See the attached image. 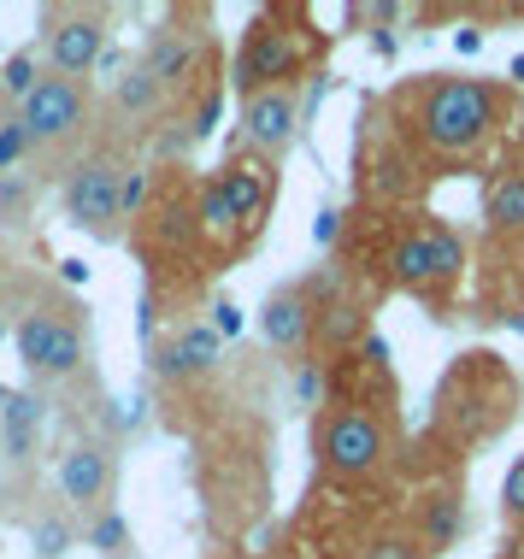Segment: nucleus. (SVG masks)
I'll return each mask as SVG.
<instances>
[{
  "label": "nucleus",
  "instance_id": "1",
  "mask_svg": "<svg viewBox=\"0 0 524 559\" xmlns=\"http://www.w3.org/2000/svg\"><path fill=\"white\" fill-rule=\"evenodd\" d=\"M407 135L425 154L460 159L472 147L489 142V130L501 124V88L484 78H430L407 95Z\"/></svg>",
  "mask_w": 524,
  "mask_h": 559
},
{
  "label": "nucleus",
  "instance_id": "2",
  "mask_svg": "<svg viewBox=\"0 0 524 559\" xmlns=\"http://www.w3.org/2000/svg\"><path fill=\"white\" fill-rule=\"evenodd\" d=\"M513 406H519V377L501 366V354H489V347L460 354V366L442 383V425L460 442H489L513 418Z\"/></svg>",
  "mask_w": 524,
  "mask_h": 559
},
{
  "label": "nucleus",
  "instance_id": "3",
  "mask_svg": "<svg viewBox=\"0 0 524 559\" xmlns=\"http://www.w3.org/2000/svg\"><path fill=\"white\" fill-rule=\"evenodd\" d=\"M395 430L383 413H371V401H336L331 413H319L312 430V453H319V472L336 483H366L389 465Z\"/></svg>",
  "mask_w": 524,
  "mask_h": 559
},
{
  "label": "nucleus",
  "instance_id": "4",
  "mask_svg": "<svg viewBox=\"0 0 524 559\" xmlns=\"http://www.w3.org/2000/svg\"><path fill=\"white\" fill-rule=\"evenodd\" d=\"M12 347H19V366L36 377V383H59V377H71L83 366V319L71 300H41V307H29L19 324H12Z\"/></svg>",
  "mask_w": 524,
  "mask_h": 559
},
{
  "label": "nucleus",
  "instance_id": "5",
  "mask_svg": "<svg viewBox=\"0 0 524 559\" xmlns=\"http://www.w3.org/2000/svg\"><path fill=\"white\" fill-rule=\"evenodd\" d=\"M124 165L112 154H88L78 171H71L66 183V218L78 224V230L112 241L118 236V218H124Z\"/></svg>",
  "mask_w": 524,
  "mask_h": 559
},
{
  "label": "nucleus",
  "instance_id": "6",
  "mask_svg": "<svg viewBox=\"0 0 524 559\" xmlns=\"http://www.w3.org/2000/svg\"><path fill=\"white\" fill-rule=\"evenodd\" d=\"M12 124L24 130V142L29 147H59V142H71V135H83L88 124V83L78 78H41L36 88H29V100L19 107V118Z\"/></svg>",
  "mask_w": 524,
  "mask_h": 559
},
{
  "label": "nucleus",
  "instance_id": "7",
  "mask_svg": "<svg viewBox=\"0 0 524 559\" xmlns=\"http://www.w3.org/2000/svg\"><path fill=\"white\" fill-rule=\"evenodd\" d=\"M301 41H295V29H283L277 19H260L242 36V53H236V88H242V100L265 95V88H289V78L301 71Z\"/></svg>",
  "mask_w": 524,
  "mask_h": 559
},
{
  "label": "nucleus",
  "instance_id": "8",
  "mask_svg": "<svg viewBox=\"0 0 524 559\" xmlns=\"http://www.w3.org/2000/svg\"><path fill=\"white\" fill-rule=\"evenodd\" d=\"M107 59V12H48V71L88 83V71Z\"/></svg>",
  "mask_w": 524,
  "mask_h": 559
},
{
  "label": "nucleus",
  "instance_id": "9",
  "mask_svg": "<svg viewBox=\"0 0 524 559\" xmlns=\"http://www.w3.org/2000/svg\"><path fill=\"white\" fill-rule=\"evenodd\" d=\"M112 448L107 442H78L59 460V495H66L78 512H107V501H112Z\"/></svg>",
  "mask_w": 524,
  "mask_h": 559
},
{
  "label": "nucleus",
  "instance_id": "10",
  "mask_svg": "<svg viewBox=\"0 0 524 559\" xmlns=\"http://www.w3.org/2000/svg\"><path fill=\"white\" fill-rule=\"evenodd\" d=\"M218 189L224 201L236 206V218H242V230H260L265 213H272V194H277V171L265 165L260 154H230L218 171Z\"/></svg>",
  "mask_w": 524,
  "mask_h": 559
},
{
  "label": "nucleus",
  "instance_id": "11",
  "mask_svg": "<svg viewBox=\"0 0 524 559\" xmlns=\"http://www.w3.org/2000/svg\"><path fill=\"white\" fill-rule=\"evenodd\" d=\"M295 124H301V107H295L289 88H265V95L242 100V142L253 154H283L295 142Z\"/></svg>",
  "mask_w": 524,
  "mask_h": 559
},
{
  "label": "nucleus",
  "instance_id": "12",
  "mask_svg": "<svg viewBox=\"0 0 524 559\" xmlns=\"http://www.w3.org/2000/svg\"><path fill=\"white\" fill-rule=\"evenodd\" d=\"M260 336L283 347V354H301V347L319 336V307H312V289H277L272 300L260 307Z\"/></svg>",
  "mask_w": 524,
  "mask_h": 559
},
{
  "label": "nucleus",
  "instance_id": "13",
  "mask_svg": "<svg viewBox=\"0 0 524 559\" xmlns=\"http://www.w3.org/2000/svg\"><path fill=\"white\" fill-rule=\"evenodd\" d=\"M389 283H395V289H407V295H418V300H437V307L448 300L437 265H430L425 224H413V230H401L395 241H389Z\"/></svg>",
  "mask_w": 524,
  "mask_h": 559
},
{
  "label": "nucleus",
  "instance_id": "14",
  "mask_svg": "<svg viewBox=\"0 0 524 559\" xmlns=\"http://www.w3.org/2000/svg\"><path fill=\"white\" fill-rule=\"evenodd\" d=\"M41 425H48V401L36 389H12L7 406H0V460L7 465H29L41 442Z\"/></svg>",
  "mask_w": 524,
  "mask_h": 559
},
{
  "label": "nucleus",
  "instance_id": "15",
  "mask_svg": "<svg viewBox=\"0 0 524 559\" xmlns=\"http://www.w3.org/2000/svg\"><path fill=\"white\" fill-rule=\"evenodd\" d=\"M418 542H425V554L437 559L460 542V531H466V501H460L454 483H437V489L418 495V519H413Z\"/></svg>",
  "mask_w": 524,
  "mask_h": 559
},
{
  "label": "nucleus",
  "instance_id": "16",
  "mask_svg": "<svg viewBox=\"0 0 524 559\" xmlns=\"http://www.w3.org/2000/svg\"><path fill=\"white\" fill-rule=\"evenodd\" d=\"M224 354V336L213 324H183L166 347H154V371L159 377H206Z\"/></svg>",
  "mask_w": 524,
  "mask_h": 559
},
{
  "label": "nucleus",
  "instance_id": "17",
  "mask_svg": "<svg viewBox=\"0 0 524 559\" xmlns=\"http://www.w3.org/2000/svg\"><path fill=\"white\" fill-rule=\"evenodd\" d=\"M147 71H154V83L166 88V95H177V88H189L194 66H201V36L194 29H159L154 41H147Z\"/></svg>",
  "mask_w": 524,
  "mask_h": 559
},
{
  "label": "nucleus",
  "instance_id": "18",
  "mask_svg": "<svg viewBox=\"0 0 524 559\" xmlns=\"http://www.w3.org/2000/svg\"><path fill=\"white\" fill-rule=\"evenodd\" d=\"M484 218H489V236H524V165H507V171L489 177Z\"/></svg>",
  "mask_w": 524,
  "mask_h": 559
},
{
  "label": "nucleus",
  "instance_id": "19",
  "mask_svg": "<svg viewBox=\"0 0 524 559\" xmlns=\"http://www.w3.org/2000/svg\"><path fill=\"white\" fill-rule=\"evenodd\" d=\"M159 100H166V88L154 83V71H147V66H130L124 78H112V107L124 118H154Z\"/></svg>",
  "mask_w": 524,
  "mask_h": 559
},
{
  "label": "nucleus",
  "instance_id": "20",
  "mask_svg": "<svg viewBox=\"0 0 524 559\" xmlns=\"http://www.w3.org/2000/svg\"><path fill=\"white\" fill-rule=\"evenodd\" d=\"M194 230H201V236H213V241H230L236 230H242V218H236V206L224 201L218 177H206L201 194H194Z\"/></svg>",
  "mask_w": 524,
  "mask_h": 559
},
{
  "label": "nucleus",
  "instance_id": "21",
  "mask_svg": "<svg viewBox=\"0 0 524 559\" xmlns=\"http://www.w3.org/2000/svg\"><path fill=\"white\" fill-rule=\"evenodd\" d=\"M425 241H430V265H437L442 289H454L466 277V241H460V230H448L442 218H425Z\"/></svg>",
  "mask_w": 524,
  "mask_h": 559
},
{
  "label": "nucleus",
  "instance_id": "22",
  "mask_svg": "<svg viewBox=\"0 0 524 559\" xmlns=\"http://www.w3.org/2000/svg\"><path fill=\"white\" fill-rule=\"evenodd\" d=\"M29 548H36V559H66L78 548V524L66 512H36L29 519Z\"/></svg>",
  "mask_w": 524,
  "mask_h": 559
},
{
  "label": "nucleus",
  "instance_id": "23",
  "mask_svg": "<svg viewBox=\"0 0 524 559\" xmlns=\"http://www.w3.org/2000/svg\"><path fill=\"white\" fill-rule=\"evenodd\" d=\"M319 342L331 347H359L366 342V319H359V307H319Z\"/></svg>",
  "mask_w": 524,
  "mask_h": 559
},
{
  "label": "nucleus",
  "instance_id": "24",
  "mask_svg": "<svg viewBox=\"0 0 524 559\" xmlns=\"http://www.w3.org/2000/svg\"><path fill=\"white\" fill-rule=\"evenodd\" d=\"M359 559H430L425 542H418V531H407V524H389V531H378L359 548Z\"/></svg>",
  "mask_w": 524,
  "mask_h": 559
},
{
  "label": "nucleus",
  "instance_id": "25",
  "mask_svg": "<svg viewBox=\"0 0 524 559\" xmlns=\"http://www.w3.org/2000/svg\"><path fill=\"white\" fill-rule=\"evenodd\" d=\"M88 542H95L107 559H124V554H130V524H124V512H118V507L95 512V519H88Z\"/></svg>",
  "mask_w": 524,
  "mask_h": 559
},
{
  "label": "nucleus",
  "instance_id": "26",
  "mask_svg": "<svg viewBox=\"0 0 524 559\" xmlns=\"http://www.w3.org/2000/svg\"><path fill=\"white\" fill-rule=\"evenodd\" d=\"M36 83H41V66H36V53H29V48H19L7 66H0V95H12L19 107L29 100V88H36Z\"/></svg>",
  "mask_w": 524,
  "mask_h": 559
},
{
  "label": "nucleus",
  "instance_id": "27",
  "mask_svg": "<svg viewBox=\"0 0 524 559\" xmlns=\"http://www.w3.org/2000/svg\"><path fill=\"white\" fill-rule=\"evenodd\" d=\"M24 206H29V183L19 171L0 177V224H7V230H19V224H24Z\"/></svg>",
  "mask_w": 524,
  "mask_h": 559
},
{
  "label": "nucleus",
  "instance_id": "28",
  "mask_svg": "<svg viewBox=\"0 0 524 559\" xmlns=\"http://www.w3.org/2000/svg\"><path fill=\"white\" fill-rule=\"evenodd\" d=\"M501 507H507V519H513L519 531H524V453H519L513 465H507V483H501Z\"/></svg>",
  "mask_w": 524,
  "mask_h": 559
},
{
  "label": "nucleus",
  "instance_id": "29",
  "mask_svg": "<svg viewBox=\"0 0 524 559\" xmlns=\"http://www.w3.org/2000/svg\"><path fill=\"white\" fill-rule=\"evenodd\" d=\"M218 112H224V88L213 83V88L201 95V107H194V124H189V135H213V130H218Z\"/></svg>",
  "mask_w": 524,
  "mask_h": 559
},
{
  "label": "nucleus",
  "instance_id": "30",
  "mask_svg": "<svg viewBox=\"0 0 524 559\" xmlns=\"http://www.w3.org/2000/svg\"><path fill=\"white\" fill-rule=\"evenodd\" d=\"M24 130L19 124H0V177H12V171H19V159H24Z\"/></svg>",
  "mask_w": 524,
  "mask_h": 559
},
{
  "label": "nucleus",
  "instance_id": "31",
  "mask_svg": "<svg viewBox=\"0 0 524 559\" xmlns=\"http://www.w3.org/2000/svg\"><path fill=\"white\" fill-rule=\"evenodd\" d=\"M295 395H301V406H319V395H324V366H319V359H307V366H301Z\"/></svg>",
  "mask_w": 524,
  "mask_h": 559
},
{
  "label": "nucleus",
  "instance_id": "32",
  "mask_svg": "<svg viewBox=\"0 0 524 559\" xmlns=\"http://www.w3.org/2000/svg\"><path fill=\"white\" fill-rule=\"evenodd\" d=\"M206 324H213L224 342L242 336V307H236V300H213V319H206Z\"/></svg>",
  "mask_w": 524,
  "mask_h": 559
},
{
  "label": "nucleus",
  "instance_id": "33",
  "mask_svg": "<svg viewBox=\"0 0 524 559\" xmlns=\"http://www.w3.org/2000/svg\"><path fill=\"white\" fill-rule=\"evenodd\" d=\"M147 206V171H130L124 177V218H136Z\"/></svg>",
  "mask_w": 524,
  "mask_h": 559
},
{
  "label": "nucleus",
  "instance_id": "34",
  "mask_svg": "<svg viewBox=\"0 0 524 559\" xmlns=\"http://www.w3.org/2000/svg\"><path fill=\"white\" fill-rule=\"evenodd\" d=\"M312 241H319V248L342 241V213H336V206H324V213H319V224H312Z\"/></svg>",
  "mask_w": 524,
  "mask_h": 559
},
{
  "label": "nucleus",
  "instance_id": "35",
  "mask_svg": "<svg viewBox=\"0 0 524 559\" xmlns=\"http://www.w3.org/2000/svg\"><path fill=\"white\" fill-rule=\"evenodd\" d=\"M454 48H460V53H477V48H484V29H460Z\"/></svg>",
  "mask_w": 524,
  "mask_h": 559
},
{
  "label": "nucleus",
  "instance_id": "36",
  "mask_svg": "<svg viewBox=\"0 0 524 559\" xmlns=\"http://www.w3.org/2000/svg\"><path fill=\"white\" fill-rule=\"evenodd\" d=\"M371 48H378L383 59H395V36H389V29H371Z\"/></svg>",
  "mask_w": 524,
  "mask_h": 559
},
{
  "label": "nucleus",
  "instance_id": "37",
  "mask_svg": "<svg viewBox=\"0 0 524 559\" xmlns=\"http://www.w3.org/2000/svg\"><path fill=\"white\" fill-rule=\"evenodd\" d=\"M59 265H66V283H83V277H88L83 260H59Z\"/></svg>",
  "mask_w": 524,
  "mask_h": 559
},
{
  "label": "nucleus",
  "instance_id": "38",
  "mask_svg": "<svg viewBox=\"0 0 524 559\" xmlns=\"http://www.w3.org/2000/svg\"><path fill=\"white\" fill-rule=\"evenodd\" d=\"M501 559H524V531H519L513 542H507V554H501Z\"/></svg>",
  "mask_w": 524,
  "mask_h": 559
},
{
  "label": "nucleus",
  "instance_id": "39",
  "mask_svg": "<svg viewBox=\"0 0 524 559\" xmlns=\"http://www.w3.org/2000/svg\"><path fill=\"white\" fill-rule=\"evenodd\" d=\"M513 83H524V53L513 59Z\"/></svg>",
  "mask_w": 524,
  "mask_h": 559
},
{
  "label": "nucleus",
  "instance_id": "40",
  "mask_svg": "<svg viewBox=\"0 0 524 559\" xmlns=\"http://www.w3.org/2000/svg\"><path fill=\"white\" fill-rule=\"evenodd\" d=\"M507 324H513V330H519V336H524V307H519V312H513V319H507Z\"/></svg>",
  "mask_w": 524,
  "mask_h": 559
},
{
  "label": "nucleus",
  "instance_id": "41",
  "mask_svg": "<svg viewBox=\"0 0 524 559\" xmlns=\"http://www.w3.org/2000/svg\"><path fill=\"white\" fill-rule=\"evenodd\" d=\"M0 295H7V253H0Z\"/></svg>",
  "mask_w": 524,
  "mask_h": 559
},
{
  "label": "nucleus",
  "instance_id": "42",
  "mask_svg": "<svg viewBox=\"0 0 524 559\" xmlns=\"http://www.w3.org/2000/svg\"><path fill=\"white\" fill-rule=\"evenodd\" d=\"M7 395H12V389H0V406H7Z\"/></svg>",
  "mask_w": 524,
  "mask_h": 559
},
{
  "label": "nucleus",
  "instance_id": "43",
  "mask_svg": "<svg viewBox=\"0 0 524 559\" xmlns=\"http://www.w3.org/2000/svg\"><path fill=\"white\" fill-rule=\"evenodd\" d=\"M0 336H7V324H0Z\"/></svg>",
  "mask_w": 524,
  "mask_h": 559
}]
</instances>
